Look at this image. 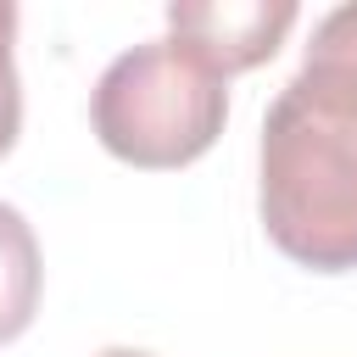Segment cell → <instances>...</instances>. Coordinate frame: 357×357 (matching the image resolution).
<instances>
[{
    "label": "cell",
    "instance_id": "6da1fadb",
    "mask_svg": "<svg viewBox=\"0 0 357 357\" xmlns=\"http://www.w3.org/2000/svg\"><path fill=\"white\" fill-rule=\"evenodd\" d=\"M268 240L312 268H357V6L318 17L296 78L273 95L257 145Z\"/></svg>",
    "mask_w": 357,
    "mask_h": 357
},
{
    "label": "cell",
    "instance_id": "7a4b0ae2",
    "mask_svg": "<svg viewBox=\"0 0 357 357\" xmlns=\"http://www.w3.org/2000/svg\"><path fill=\"white\" fill-rule=\"evenodd\" d=\"M95 139L128 167H190L229 123V78L178 39H145L123 50L89 100Z\"/></svg>",
    "mask_w": 357,
    "mask_h": 357
},
{
    "label": "cell",
    "instance_id": "3957f363",
    "mask_svg": "<svg viewBox=\"0 0 357 357\" xmlns=\"http://www.w3.org/2000/svg\"><path fill=\"white\" fill-rule=\"evenodd\" d=\"M290 0H178L167 6V39L190 45L201 61H212L223 78L262 67L284 33L296 28Z\"/></svg>",
    "mask_w": 357,
    "mask_h": 357
},
{
    "label": "cell",
    "instance_id": "277c9868",
    "mask_svg": "<svg viewBox=\"0 0 357 357\" xmlns=\"http://www.w3.org/2000/svg\"><path fill=\"white\" fill-rule=\"evenodd\" d=\"M39 290H45V262H39L33 223L11 201H0V346H11L33 324Z\"/></svg>",
    "mask_w": 357,
    "mask_h": 357
},
{
    "label": "cell",
    "instance_id": "5b68a950",
    "mask_svg": "<svg viewBox=\"0 0 357 357\" xmlns=\"http://www.w3.org/2000/svg\"><path fill=\"white\" fill-rule=\"evenodd\" d=\"M11 45H17V6L0 0V156H6V151L17 145V134H22V78H17Z\"/></svg>",
    "mask_w": 357,
    "mask_h": 357
},
{
    "label": "cell",
    "instance_id": "8992f818",
    "mask_svg": "<svg viewBox=\"0 0 357 357\" xmlns=\"http://www.w3.org/2000/svg\"><path fill=\"white\" fill-rule=\"evenodd\" d=\"M95 357H151V351H134V346H106V351H95Z\"/></svg>",
    "mask_w": 357,
    "mask_h": 357
}]
</instances>
